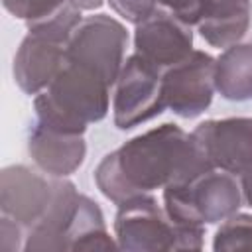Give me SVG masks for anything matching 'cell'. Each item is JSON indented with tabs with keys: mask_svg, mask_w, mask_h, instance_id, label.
Listing matches in <instances>:
<instances>
[{
	"mask_svg": "<svg viewBox=\"0 0 252 252\" xmlns=\"http://www.w3.org/2000/svg\"><path fill=\"white\" fill-rule=\"evenodd\" d=\"M126 45V28L106 14H94L83 18L73 30L67 43V59L93 67L110 85H116Z\"/></svg>",
	"mask_w": 252,
	"mask_h": 252,
	"instance_id": "7",
	"label": "cell"
},
{
	"mask_svg": "<svg viewBox=\"0 0 252 252\" xmlns=\"http://www.w3.org/2000/svg\"><path fill=\"white\" fill-rule=\"evenodd\" d=\"M240 187H242V193H244L246 203L252 207V169H248L246 173L240 175Z\"/></svg>",
	"mask_w": 252,
	"mask_h": 252,
	"instance_id": "22",
	"label": "cell"
},
{
	"mask_svg": "<svg viewBox=\"0 0 252 252\" xmlns=\"http://www.w3.org/2000/svg\"><path fill=\"white\" fill-rule=\"evenodd\" d=\"M108 4L118 16L134 26L158 10V0H108Z\"/></svg>",
	"mask_w": 252,
	"mask_h": 252,
	"instance_id": "19",
	"label": "cell"
},
{
	"mask_svg": "<svg viewBox=\"0 0 252 252\" xmlns=\"http://www.w3.org/2000/svg\"><path fill=\"white\" fill-rule=\"evenodd\" d=\"M161 77L163 71L140 53L124 61L112 98V120L118 130L136 128L163 112Z\"/></svg>",
	"mask_w": 252,
	"mask_h": 252,
	"instance_id": "6",
	"label": "cell"
},
{
	"mask_svg": "<svg viewBox=\"0 0 252 252\" xmlns=\"http://www.w3.org/2000/svg\"><path fill=\"white\" fill-rule=\"evenodd\" d=\"M55 191V177L28 165H8L0 173V211L28 230L43 217Z\"/></svg>",
	"mask_w": 252,
	"mask_h": 252,
	"instance_id": "10",
	"label": "cell"
},
{
	"mask_svg": "<svg viewBox=\"0 0 252 252\" xmlns=\"http://www.w3.org/2000/svg\"><path fill=\"white\" fill-rule=\"evenodd\" d=\"M2 4L12 16L30 26L59 12L63 6H67V0H2Z\"/></svg>",
	"mask_w": 252,
	"mask_h": 252,
	"instance_id": "18",
	"label": "cell"
},
{
	"mask_svg": "<svg viewBox=\"0 0 252 252\" xmlns=\"http://www.w3.org/2000/svg\"><path fill=\"white\" fill-rule=\"evenodd\" d=\"M28 152L35 165L53 177H67L81 167L87 156L83 134H67L33 120L28 134Z\"/></svg>",
	"mask_w": 252,
	"mask_h": 252,
	"instance_id": "13",
	"label": "cell"
},
{
	"mask_svg": "<svg viewBox=\"0 0 252 252\" xmlns=\"http://www.w3.org/2000/svg\"><path fill=\"white\" fill-rule=\"evenodd\" d=\"M114 236L128 252L201 250L205 228L175 222L152 193H144L118 205Z\"/></svg>",
	"mask_w": 252,
	"mask_h": 252,
	"instance_id": "3",
	"label": "cell"
},
{
	"mask_svg": "<svg viewBox=\"0 0 252 252\" xmlns=\"http://www.w3.org/2000/svg\"><path fill=\"white\" fill-rule=\"evenodd\" d=\"M158 4L187 26H197L205 8V0H158Z\"/></svg>",
	"mask_w": 252,
	"mask_h": 252,
	"instance_id": "20",
	"label": "cell"
},
{
	"mask_svg": "<svg viewBox=\"0 0 252 252\" xmlns=\"http://www.w3.org/2000/svg\"><path fill=\"white\" fill-rule=\"evenodd\" d=\"M134 47L136 53L163 71L193 51V32L171 12L156 10L136 26Z\"/></svg>",
	"mask_w": 252,
	"mask_h": 252,
	"instance_id": "11",
	"label": "cell"
},
{
	"mask_svg": "<svg viewBox=\"0 0 252 252\" xmlns=\"http://www.w3.org/2000/svg\"><path fill=\"white\" fill-rule=\"evenodd\" d=\"M215 87L226 100H252V43H234L220 53Z\"/></svg>",
	"mask_w": 252,
	"mask_h": 252,
	"instance_id": "15",
	"label": "cell"
},
{
	"mask_svg": "<svg viewBox=\"0 0 252 252\" xmlns=\"http://www.w3.org/2000/svg\"><path fill=\"white\" fill-rule=\"evenodd\" d=\"M83 20L81 10L63 6L53 16L30 24L14 55V79L26 94H37L67 63V43Z\"/></svg>",
	"mask_w": 252,
	"mask_h": 252,
	"instance_id": "4",
	"label": "cell"
},
{
	"mask_svg": "<svg viewBox=\"0 0 252 252\" xmlns=\"http://www.w3.org/2000/svg\"><path fill=\"white\" fill-rule=\"evenodd\" d=\"M81 193L75 183L65 177H55L53 199L43 217L28 230L24 250L26 252H61L67 250L71 226L79 211Z\"/></svg>",
	"mask_w": 252,
	"mask_h": 252,
	"instance_id": "12",
	"label": "cell"
},
{
	"mask_svg": "<svg viewBox=\"0 0 252 252\" xmlns=\"http://www.w3.org/2000/svg\"><path fill=\"white\" fill-rule=\"evenodd\" d=\"M217 59L205 51L193 49L187 57L163 69V100L165 108L181 118L203 114L217 91L215 87Z\"/></svg>",
	"mask_w": 252,
	"mask_h": 252,
	"instance_id": "8",
	"label": "cell"
},
{
	"mask_svg": "<svg viewBox=\"0 0 252 252\" xmlns=\"http://www.w3.org/2000/svg\"><path fill=\"white\" fill-rule=\"evenodd\" d=\"M250 16V0H205L197 28L209 45L226 49L246 35Z\"/></svg>",
	"mask_w": 252,
	"mask_h": 252,
	"instance_id": "14",
	"label": "cell"
},
{
	"mask_svg": "<svg viewBox=\"0 0 252 252\" xmlns=\"http://www.w3.org/2000/svg\"><path fill=\"white\" fill-rule=\"evenodd\" d=\"M209 169L215 167L193 136L165 122L106 154L94 169V183L106 199L120 205L136 195L187 183Z\"/></svg>",
	"mask_w": 252,
	"mask_h": 252,
	"instance_id": "1",
	"label": "cell"
},
{
	"mask_svg": "<svg viewBox=\"0 0 252 252\" xmlns=\"http://www.w3.org/2000/svg\"><path fill=\"white\" fill-rule=\"evenodd\" d=\"M114 248H118V242L110 238L98 203H94L91 197L81 193L79 211L67 240V250H114Z\"/></svg>",
	"mask_w": 252,
	"mask_h": 252,
	"instance_id": "16",
	"label": "cell"
},
{
	"mask_svg": "<svg viewBox=\"0 0 252 252\" xmlns=\"http://www.w3.org/2000/svg\"><path fill=\"white\" fill-rule=\"evenodd\" d=\"M201 154L215 169L242 175L252 169V118L205 120L191 132Z\"/></svg>",
	"mask_w": 252,
	"mask_h": 252,
	"instance_id": "9",
	"label": "cell"
},
{
	"mask_svg": "<svg viewBox=\"0 0 252 252\" xmlns=\"http://www.w3.org/2000/svg\"><path fill=\"white\" fill-rule=\"evenodd\" d=\"M242 187L236 175L222 169H209L187 183L163 189V207L167 215L189 226L215 224L238 213Z\"/></svg>",
	"mask_w": 252,
	"mask_h": 252,
	"instance_id": "5",
	"label": "cell"
},
{
	"mask_svg": "<svg viewBox=\"0 0 252 252\" xmlns=\"http://www.w3.org/2000/svg\"><path fill=\"white\" fill-rule=\"evenodd\" d=\"M213 248L217 252L252 250V215L234 213L224 219L215 234Z\"/></svg>",
	"mask_w": 252,
	"mask_h": 252,
	"instance_id": "17",
	"label": "cell"
},
{
	"mask_svg": "<svg viewBox=\"0 0 252 252\" xmlns=\"http://www.w3.org/2000/svg\"><path fill=\"white\" fill-rule=\"evenodd\" d=\"M110 83L93 67L69 61L55 79L35 94V120L67 134H85L89 124L108 114Z\"/></svg>",
	"mask_w": 252,
	"mask_h": 252,
	"instance_id": "2",
	"label": "cell"
},
{
	"mask_svg": "<svg viewBox=\"0 0 252 252\" xmlns=\"http://www.w3.org/2000/svg\"><path fill=\"white\" fill-rule=\"evenodd\" d=\"M102 2L104 0H67V4L69 6H73V8H77V10H96V8H100L102 6Z\"/></svg>",
	"mask_w": 252,
	"mask_h": 252,
	"instance_id": "23",
	"label": "cell"
},
{
	"mask_svg": "<svg viewBox=\"0 0 252 252\" xmlns=\"http://www.w3.org/2000/svg\"><path fill=\"white\" fill-rule=\"evenodd\" d=\"M22 236H26V230L16 220L2 215V219H0V248H2V252H16V250L24 248Z\"/></svg>",
	"mask_w": 252,
	"mask_h": 252,
	"instance_id": "21",
	"label": "cell"
}]
</instances>
